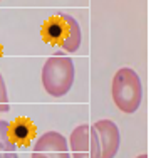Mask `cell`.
<instances>
[{
  "label": "cell",
  "mask_w": 156,
  "mask_h": 158,
  "mask_svg": "<svg viewBox=\"0 0 156 158\" xmlns=\"http://www.w3.org/2000/svg\"><path fill=\"white\" fill-rule=\"evenodd\" d=\"M32 158H70L67 140L57 131H47L37 138Z\"/></svg>",
  "instance_id": "cell-5"
},
{
  "label": "cell",
  "mask_w": 156,
  "mask_h": 158,
  "mask_svg": "<svg viewBox=\"0 0 156 158\" xmlns=\"http://www.w3.org/2000/svg\"><path fill=\"white\" fill-rule=\"evenodd\" d=\"M141 99H143V86L141 79L131 67H121L113 77V101L118 110L122 113L138 111Z\"/></svg>",
  "instance_id": "cell-3"
},
{
  "label": "cell",
  "mask_w": 156,
  "mask_h": 158,
  "mask_svg": "<svg viewBox=\"0 0 156 158\" xmlns=\"http://www.w3.org/2000/svg\"><path fill=\"white\" fill-rule=\"evenodd\" d=\"M92 126L98 133L101 145V158H114L119 150V130L116 123H113L111 119H101Z\"/></svg>",
  "instance_id": "cell-6"
},
{
  "label": "cell",
  "mask_w": 156,
  "mask_h": 158,
  "mask_svg": "<svg viewBox=\"0 0 156 158\" xmlns=\"http://www.w3.org/2000/svg\"><path fill=\"white\" fill-rule=\"evenodd\" d=\"M2 54H3V47H2V44H0V57H2Z\"/></svg>",
  "instance_id": "cell-10"
},
{
  "label": "cell",
  "mask_w": 156,
  "mask_h": 158,
  "mask_svg": "<svg viewBox=\"0 0 156 158\" xmlns=\"http://www.w3.org/2000/svg\"><path fill=\"white\" fill-rule=\"evenodd\" d=\"M74 84V62L69 56L59 54L52 56L42 67V86L47 94L61 98L67 94Z\"/></svg>",
  "instance_id": "cell-2"
},
{
  "label": "cell",
  "mask_w": 156,
  "mask_h": 158,
  "mask_svg": "<svg viewBox=\"0 0 156 158\" xmlns=\"http://www.w3.org/2000/svg\"><path fill=\"white\" fill-rule=\"evenodd\" d=\"M10 110L9 106V94H7L5 81H3L2 74H0V113H7Z\"/></svg>",
  "instance_id": "cell-9"
},
{
  "label": "cell",
  "mask_w": 156,
  "mask_h": 158,
  "mask_svg": "<svg viewBox=\"0 0 156 158\" xmlns=\"http://www.w3.org/2000/svg\"><path fill=\"white\" fill-rule=\"evenodd\" d=\"M35 136H37V126L34 125L32 119L20 116V118L9 123V138L17 146H30V143L34 141Z\"/></svg>",
  "instance_id": "cell-7"
},
{
  "label": "cell",
  "mask_w": 156,
  "mask_h": 158,
  "mask_svg": "<svg viewBox=\"0 0 156 158\" xmlns=\"http://www.w3.org/2000/svg\"><path fill=\"white\" fill-rule=\"evenodd\" d=\"M136 158H148L146 155H139V156H136Z\"/></svg>",
  "instance_id": "cell-11"
},
{
  "label": "cell",
  "mask_w": 156,
  "mask_h": 158,
  "mask_svg": "<svg viewBox=\"0 0 156 158\" xmlns=\"http://www.w3.org/2000/svg\"><path fill=\"white\" fill-rule=\"evenodd\" d=\"M0 158H18L17 145L9 138V121L0 119Z\"/></svg>",
  "instance_id": "cell-8"
},
{
  "label": "cell",
  "mask_w": 156,
  "mask_h": 158,
  "mask_svg": "<svg viewBox=\"0 0 156 158\" xmlns=\"http://www.w3.org/2000/svg\"><path fill=\"white\" fill-rule=\"evenodd\" d=\"M72 158H101V145L92 125H79L69 138Z\"/></svg>",
  "instance_id": "cell-4"
},
{
  "label": "cell",
  "mask_w": 156,
  "mask_h": 158,
  "mask_svg": "<svg viewBox=\"0 0 156 158\" xmlns=\"http://www.w3.org/2000/svg\"><path fill=\"white\" fill-rule=\"evenodd\" d=\"M44 42L52 47L62 49V52H76L81 46L82 34L77 20L69 14H55L44 20L40 29Z\"/></svg>",
  "instance_id": "cell-1"
}]
</instances>
